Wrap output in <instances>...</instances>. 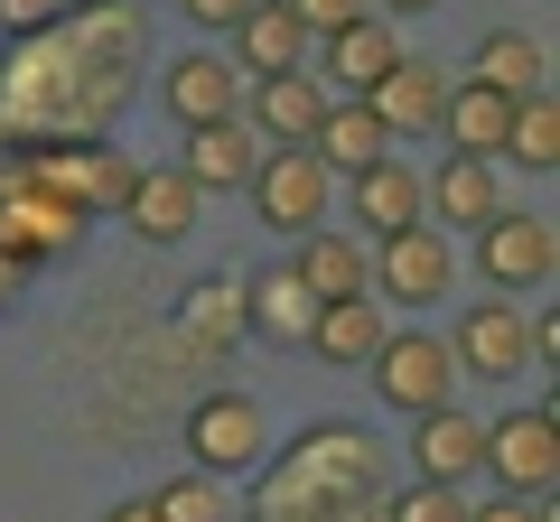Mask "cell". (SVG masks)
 Returning a JSON list of instances; mask_svg holds the SVG:
<instances>
[{"label":"cell","instance_id":"6da1fadb","mask_svg":"<svg viewBox=\"0 0 560 522\" xmlns=\"http://www.w3.org/2000/svg\"><path fill=\"white\" fill-rule=\"evenodd\" d=\"M374 402H393L401 420H420V411H448V382H458V355H448V336H420V327H393V336L374 345Z\"/></svg>","mask_w":560,"mask_h":522},{"label":"cell","instance_id":"7a4b0ae2","mask_svg":"<svg viewBox=\"0 0 560 522\" xmlns=\"http://www.w3.org/2000/svg\"><path fill=\"white\" fill-rule=\"evenodd\" d=\"M327 205H337V178H327L318 150H261V168H253V215L271 224V234H318Z\"/></svg>","mask_w":560,"mask_h":522},{"label":"cell","instance_id":"3957f363","mask_svg":"<svg viewBox=\"0 0 560 522\" xmlns=\"http://www.w3.org/2000/svg\"><path fill=\"white\" fill-rule=\"evenodd\" d=\"M261 448H271V420H261L253 392H206L187 411V458H197V476H253Z\"/></svg>","mask_w":560,"mask_h":522},{"label":"cell","instance_id":"277c9868","mask_svg":"<svg viewBox=\"0 0 560 522\" xmlns=\"http://www.w3.org/2000/svg\"><path fill=\"white\" fill-rule=\"evenodd\" d=\"M477 261H486V281L495 289H551L560 271V224L551 215H486L477 224Z\"/></svg>","mask_w":560,"mask_h":522},{"label":"cell","instance_id":"5b68a950","mask_svg":"<svg viewBox=\"0 0 560 522\" xmlns=\"http://www.w3.org/2000/svg\"><path fill=\"white\" fill-rule=\"evenodd\" d=\"M374 281H383V299L430 308V299H448V289H458V252H448V234H440V224H401V234H383Z\"/></svg>","mask_w":560,"mask_h":522},{"label":"cell","instance_id":"8992f818","mask_svg":"<svg viewBox=\"0 0 560 522\" xmlns=\"http://www.w3.org/2000/svg\"><path fill=\"white\" fill-rule=\"evenodd\" d=\"M75 234H84V215H75V205H66L47 178H20V197L0 205V261H10V271H28V261H57Z\"/></svg>","mask_w":560,"mask_h":522},{"label":"cell","instance_id":"52a82bcc","mask_svg":"<svg viewBox=\"0 0 560 522\" xmlns=\"http://www.w3.org/2000/svg\"><path fill=\"white\" fill-rule=\"evenodd\" d=\"M448 355H458V373H477V382H514L523 355H533V318H523L514 299H477L458 318V336H448Z\"/></svg>","mask_w":560,"mask_h":522},{"label":"cell","instance_id":"ba28073f","mask_svg":"<svg viewBox=\"0 0 560 522\" xmlns=\"http://www.w3.org/2000/svg\"><path fill=\"white\" fill-rule=\"evenodd\" d=\"M486 466L504 476V495H541V503H551L560 420H551V411H514V420H495V429H486Z\"/></svg>","mask_w":560,"mask_h":522},{"label":"cell","instance_id":"9c48e42d","mask_svg":"<svg viewBox=\"0 0 560 522\" xmlns=\"http://www.w3.org/2000/svg\"><path fill=\"white\" fill-rule=\"evenodd\" d=\"M197 187L178 178V168H131V187H121V224H131L150 252H168V242H187L197 234Z\"/></svg>","mask_w":560,"mask_h":522},{"label":"cell","instance_id":"30bf717a","mask_svg":"<svg viewBox=\"0 0 560 522\" xmlns=\"http://www.w3.org/2000/svg\"><path fill=\"white\" fill-rule=\"evenodd\" d=\"M420 215H440V234H477L486 215H504V187H495V159H467V150H448L430 178H420Z\"/></svg>","mask_w":560,"mask_h":522},{"label":"cell","instance_id":"8fae6325","mask_svg":"<svg viewBox=\"0 0 560 522\" xmlns=\"http://www.w3.org/2000/svg\"><path fill=\"white\" fill-rule=\"evenodd\" d=\"M253 168H261V131H253L243 112L197 121V131H187V159H178V178L197 187V197H215V187H253Z\"/></svg>","mask_w":560,"mask_h":522},{"label":"cell","instance_id":"7c38bea8","mask_svg":"<svg viewBox=\"0 0 560 522\" xmlns=\"http://www.w3.org/2000/svg\"><path fill=\"white\" fill-rule=\"evenodd\" d=\"M411 466H420V485H467L486 466V420H467L458 402L420 411L411 420Z\"/></svg>","mask_w":560,"mask_h":522},{"label":"cell","instance_id":"4fadbf2b","mask_svg":"<svg viewBox=\"0 0 560 522\" xmlns=\"http://www.w3.org/2000/svg\"><path fill=\"white\" fill-rule=\"evenodd\" d=\"M308 327H318V299L300 289L290 261H271V271L243 281V336H261V345H308Z\"/></svg>","mask_w":560,"mask_h":522},{"label":"cell","instance_id":"5bb4252c","mask_svg":"<svg viewBox=\"0 0 560 522\" xmlns=\"http://www.w3.org/2000/svg\"><path fill=\"white\" fill-rule=\"evenodd\" d=\"M290 271H300V289L308 299H374V252H364L355 234H337V224H318V234H300V261H290Z\"/></svg>","mask_w":560,"mask_h":522},{"label":"cell","instance_id":"9a60e30c","mask_svg":"<svg viewBox=\"0 0 560 522\" xmlns=\"http://www.w3.org/2000/svg\"><path fill=\"white\" fill-rule=\"evenodd\" d=\"M28 178H47L75 215H94V205H121V187H131V159L121 150H103V141H75V150H47Z\"/></svg>","mask_w":560,"mask_h":522},{"label":"cell","instance_id":"2e32d148","mask_svg":"<svg viewBox=\"0 0 560 522\" xmlns=\"http://www.w3.org/2000/svg\"><path fill=\"white\" fill-rule=\"evenodd\" d=\"M374 121L393 131V141H411V131H440V103H448V66H430V57H401L393 75L374 84Z\"/></svg>","mask_w":560,"mask_h":522},{"label":"cell","instance_id":"e0dca14e","mask_svg":"<svg viewBox=\"0 0 560 522\" xmlns=\"http://www.w3.org/2000/svg\"><path fill=\"white\" fill-rule=\"evenodd\" d=\"M318 121H327V84L318 75H261L253 84V131L271 150H308Z\"/></svg>","mask_w":560,"mask_h":522},{"label":"cell","instance_id":"ac0fdd59","mask_svg":"<svg viewBox=\"0 0 560 522\" xmlns=\"http://www.w3.org/2000/svg\"><path fill=\"white\" fill-rule=\"evenodd\" d=\"M160 103L187 121V131H197V121H224V112H243V66H224V57H206V47H197V57L168 66Z\"/></svg>","mask_w":560,"mask_h":522},{"label":"cell","instance_id":"d6986e66","mask_svg":"<svg viewBox=\"0 0 560 522\" xmlns=\"http://www.w3.org/2000/svg\"><path fill=\"white\" fill-rule=\"evenodd\" d=\"M440 131H448V150H467V159H495L504 131H514V94L458 75V84H448V103H440Z\"/></svg>","mask_w":560,"mask_h":522},{"label":"cell","instance_id":"ffe728a7","mask_svg":"<svg viewBox=\"0 0 560 522\" xmlns=\"http://www.w3.org/2000/svg\"><path fill=\"white\" fill-rule=\"evenodd\" d=\"M327 159V178H355V168H374V159H393V131L374 121V103L364 94H346V103H327V121H318V141H308Z\"/></svg>","mask_w":560,"mask_h":522},{"label":"cell","instance_id":"44dd1931","mask_svg":"<svg viewBox=\"0 0 560 522\" xmlns=\"http://www.w3.org/2000/svg\"><path fill=\"white\" fill-rule=\"evenodd\" d=\"M346 205H355V224L364 234H401V224H430L420 215V178L401 159H374V168H355V178H346Z\"/></svg>","mask_w":560,"mask_h":522},{"label":"cell","instance_id":"7402d4cb","mask_svg":"<svg viewBox=\"0 0 560 522\" xmlns=\"http://www.w3.org/2000/svg\"><path fill=\"white\" fill-rule=\"evenodd\" d=\"M300 47H308V28H300V10L290 0H261L253 20L234 28V57H243V75H300Z\"/></svg>","mask_w":560,"mask_h":522},{"label":"cell","instance_id":"603a6c76","mask_svg":"<svg viewBox=\"0 0 560 522\" xmlns=\"http://www.w3.org/2000/svg\"><path fill=\"white\" fill-rule=\"evenodd\" d=\"M383 336H393V327H383V299H327L318 327H308V345H318L327 364H346V373H364Z\"/></svg>","mask_w":560,"mask_h":522},{"label":"cell","instance_id":"cb8c5ba5","mask_svg":"<svg viewBox=\"0 0 560 522\" xmlns=\"http://www.w3.org/2000/svg\"><path fill=\"white\" fill-rule=\"evenodd\" d=\"M393 66H401V38H393L383 20H355V28H337V38H327V75H337L346 94H374Z\"/></svg>","mask_w":560,"mask_h":522},{"label":"cell","instance_id":"d4e9b609","mask_svg":"<svg viewBox=\"0 0 560 522\" xmlns=\"http://www.w3.org/2000/svg\"><path fill=\"white\" fill-rule=\"evenodd\" d=\"M467 75H477V84H495V94H541V75H551V57H541V47L533 38H514V28H495V38H486L477 47V66H467Z\"/></svg>","mask_w":560,"mask_h":522},{"label":"cell","instance_id":"484cf974","mask_svg":"<svg viewBox=\"0 0 560 522\" xmlns=\"http://www.w3.org/2000/svg\"><path fill=\"white\" fill-rule=\"evenodd\" d=\"M178 327L197 345H243V281H224V271H215V281H197V289H187V308H178Z\"/></svg>","mask_w":560,"mask_h":522},{"label":"cell","instance_id":"4316f807","mask_svg":"<svg viewBox=\"0 0 560 522\" xmlns=\"http://www.w3.org/2000/svg\"><path fill=\"white\" fill-rule=\"evenodd\" d=\"M504 159H523V168H560V103H551V94H523V103H514Z\"/></svg>","mask_w":560,"mask_h":522},{"label":"cell","instance_id":"83f0119b","mask_svg":"<svg viewBox=\"0 0 560 522\" xmlns=\"http://www.w3.org/2000/svg\"><path fill=\"white\" fill-rule=\"evenodd\" d=\"M150 513H160V522H234V513H224V485H215V476H178V485H160V495H150Z\"/></svg>","mask_w":560,"mask_h":522},{"label":"cell","instance_id":"f1b7e54d","mask_svg":"<svg viewBox=\"0 0 560 522\" xmlns=\"http://www.w3.org/2000/svg\"><path fill=\"white\" fill-rule=\"evenodd\" d=\"M383 522H467V495L458 485H411V495H393Z\"/></svg>","mask_w":560,"mask_h":522},{"label":"cell","instance_id":"f546056e","mask_svg":"<svg viewBox=\"0 0 560 522\" xmlns=\"http://www.w3.org/2000/svg\"><path fill=\"white\" fill-rule=\"evenodd\" d=\"M290 10H300V28H308V38H337V28L374 20V0H290Z\"/></svg>","mask_w":560,"mask_h":522},{"label":"cell","instance_id":"4dcf8cb0","mask_svg":"<svg viewBox=\"0 0 560 522\" xmlns=\"http://www.w3.org/2000/svg\"><path fill=\"white\" fill-rule=\"evenodd\" d=\"M66 20V0H0V38H47Z\"/></svg>","mask_w":560,"mask_h":522},{"label":"cell","instance_id":"1f68e13d","mask_svg":"<svg viewBox=\"0 0 560 522\" xmlns=\"http://www.w3.org/2000/svg\"><path fill=\"white\" fill-rule=\"evenodd\" d=\"M467 522H551L541 495H495V503H467Z\"/></svg>","mask_w":560,"mask_h":522},{"label":"cell","instance_id":"d6a6232c","mask_svg":"<svg viewBox=\"0 0 560 522\" xmlns=\"http://www.w3.org/2000/svg\"><path fill=\"white\" fill-rule=\"evenodd\" d=\"M178 10H187L197 28H224V38H234V28H243V20L261 10V0H178Z\"/></svg>","mask_w":560,"mask_h":522},{"label":"cell","instance_id":"836d02e7","mask_svg":"<svg viewBox=\"0 0 560 522\" xmlns=\"http://www.w3.org/2000/svg\"><path fill=\"white\" fill-rule=\"evenodd\" d=\"M103 522H160V513H150V495H140V503H113Z\"/></svg>","mask_w":560,"mask_h":522},{"label":"cell","instance_id":"e575fe53","mask_svg":"<svg viewBox=\"0 0 560 522\" xmlns=\"http://www.w3.org/2000/svg\"><path fill=\"white\" fill-rule=\"evenodd\" d=\"M383 10H401V20H420V10H440V0H383Z\"/></svg>","mask_w":560,"mask_h":522},{"label":"cell","instance_id":"d590c367","mask_svg":"<svg viewBox=\"0 0 560 522\" xmlns=\"http://www.w3.org/2000/svg\"><path fill=\"white\" fill-rule=\"evenodd\" d=\"M10 281H20V271H10V261H0V299H10Z\"/></svg>","mask_w":560,"mask_h":522},{"label":"cell","instance_id":"8d00e7d4","mask_svg":"<svg viewBox=\"0 0 560 522\" xmlns=\"http://www.w3.org/2000/svg\"><path fill=\"white\" fill-rule=\"evenodd\" d=\"M66 10H103V0H66Z\"/></svg>","mask_w":560,"mask_h":522}]
</instances>
